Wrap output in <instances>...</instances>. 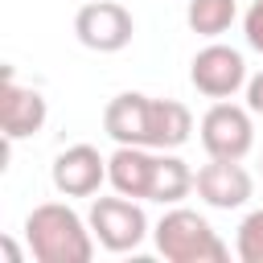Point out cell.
Masks as SVG:
<instances>
[{"mask_svg":"<svg viewBox=\"0 0 263 263\" xmlns=\"http://www.w3.org/2000/svg\"><path fill=\"white\" fill-rule=\"evenodd\" d=\"M90 222L78 218V210H70L66 201H45L33 205V214L25 218V242L29 255L37 263H90L95 255V230H86Z\"/></svg>","mask_w":263,"mask_h":263,"instance_id":"6da1fadb","label":"cell"},{"mask_svg":"<svg viewBox=\"0 0 263 263\" xmlns=\"http://www.w3.org/2000/svg\"><path fill=\"white\" fill-rule=\"evenodd\" d=\"M152 238H156V251L168 263H226L230 259L218 230L197 210H185V205H173L152 226Z\"/></svg>","mask_w":263,"mask_h":263,"instance_id":"7a4b0ae2","label":"cell"},{"mask_svg":"<svg viewBox=\"0 0 263 263\" xmlns=\"http://www.w3.org/2000/svg\"><path fill=\"white\" fill-rule=\"evenodd\" d=\"M201 148L218 160H242L255 148V119L251 107H238L230 99H214V107L201 115Z\"/></svg>","mask_w":263,"mask_h":263,"instance_id":"3957f363","label":"cell"},{"mask_svg":"<svg viewBox=\"0 0 263 263\" xmlns=\"http://www.w3.org/2000/svg\"><path fill=\"white\" fill-rule=\"evenodd\" d=\"M99 247H107L111 255H123V251H136L148 234V218L144 210L136 205V197H95L90 201V214H86Z\"/></svg>","mask_w":263,"mask_h":263,"instance_id":"277c9868","label":"cell"},{"mask_svg":"<svg viewBox=\"0 0 263 263\" xmlns=\"http://www.w3.org/2000/svg\"><path fill=\"white\" fill-rule=\"evenodd\" d=\"M136 33V21L115 0H90L74 12V37L95 53H119Z\"/></svg>","mask_w":263,"mask_h":263,"instance_id":"5b68a950","label":"cell"},{"mask_svg":"<svg viewBox=\"0 0 263 263\" xmlns=\"http://www.w3.org/2000/svg\"><path fill=\"white\" fill-rule=\"evenodd\" d=\"M189 82L205 99H230L247 86V58L238 49L214 41V45L197 49V58L189 62Z\"/></svg>","mask_w":263,"mask_h":263,"instance_id":"8992f818","label":"cell"},{"mask_svg":"<svg viewBox=\"0 0 263 263\" xmlns=\"http://www.w3.org/2000/svg\"><path fill=\"white\" fill-rule=\"evenodd\" d=\"M45 115H49V107H45L41 90L21 86L12 66H4V82H0V127H4V140L16 144V140L37 136L45 127Z\"/></svg>","mask_w":263,"mask_h":263,"instance_id":"52a82bcc","label":"cell"},{"mask_svg":"<svg viewBox=\"0 0 263 263\" xmlns=\"http://www.w3.org/2000/svg\"><path fill=\"white\" fill-rule=\"evenodd\" d=\"M49 177H53V189L62 197H90L107 181V156L90 144H70L53 156Z\"/></svg>","mask_w":263,"mask_h":263,"instance_id":"ba28073f","label":"cell"},{"mask_svg":"<svg viewBox=\"0 0 263 263\" xmlns=\"http://www.w3.org/2000/svg\"><path fill=\"white\" fill-rule=\"evenodd\" d=\"M197 197L210 205V210H238V205H247L251 201V193H255V181H251V173L238 164V160H218V156H210V164H201L197 168Z\"/></svg>","mask_w":263,"mask_h":263,"instance_id":"9c48e42d","label":"cell"},{"mask_svg":"<svg viewBox=\"0 0 263 263\" xmlns=\"http://www.w3.org/2000/svg\"><path fill=\"white\" fill-rule=\"evenodd\" d=\"M152 168H156V148H144V144H119L107 156V181H111V189L123 193V197H136V201H148Z\"/></svg>","mask_w":263,"mask_h":263,"instance_id":"30bf717a","label":"cell"},{"mask_svg":"<svg viewBox=\"0 0 263 263\" xmlns=\"http://www.w3.org/2000/svg\"><path fill=\"white\" fill-rule=\"evenodd\" d=\"M148 111H152V95L123 90L103 107V132L115 144H144L148 148Z\"/></svg>","mask_w":263,"mask_h":263,"instance_id":"8fae6325","label":"cell"},{"mask_svg":"<svg viewBox=\"0 0 263 263\" xmlns=\"http://www.w3.org/2000/svg\"><path fill=\"white\" fill-rule=\"evenodd\" d=\"M193 132V115L185 103L177 99H152V111H148V148L156 152H173L189 140Z\"/></svg>","mask_w":263,"mask_h":263,"instance_id":"7c38bea8","label":"cell"},{"mask_svg":"<svg viewBox=\"0 0 263 263\" xmlns=\"http://www.w3.org/2000/svg\"><path fill=\"white\" fill-rule=\"evenodd\" d=\"M197 173L173 156V152H156V168H152V189H148V201H160V205H181L197 185Z\"/></svg>","mask_w":263,"mask_h":263,"instance_id":"4fadbf2b","label":"cell"},{"mask_svg":"<svg viewBox=\"0 0 263 263\" xmlns=\"http://www.w3.org/2000/svg\"><path fill=\"white\" fill-rule=\"evenodd\" d=\"M238 16V0H189L185 21L197 37H222Z\"/></svg>","mask_w":263,"mask_h":263,"instance_id":"5bb4252c","label":"cell"},{"mask_svg":"<svg viewBox=\"0 0 263 263\" xmlns=\"http://www.w3.org/2000/svg\"><path fill=\"white\" fill-rule=\"evenodd\" d=\"M234 251H238L242 263H263V210H251V214L238 222Z\"/></svg>","mask_w":263,"mask_h":263,"instance_id":"9a60e30c","label":"cell"},{"mask_svg":"<svg viewBox=\"0 0 263 263\" xmlns=\"http://www.w3.org/2000/svg\"><path fill=\"white\" fill-rule=\"evenodd\" d=\"M242 33H247V45L255 53H263V0H255L242 16Z\"/></svg>","mask_w":263,"mask_h":263,"instance_id":"2e32d148","label":"cell"},{"mask_svg":"<svg viewBox=\"0 0 263 263\" xmlns=\"http://www.w3.org/2000/svg\"><path fill=\"white\" fill-rule=\"evenodd\" d=\"M247 107H251V115H263V70L255 78H247Z\"/></svg>","mask_w":263,"mask_h":263,"instance_id":"e0dca14e","label":"cell"},{"mask_svg":"<svg viewBox=\"0 0 263 263\" xmlns=\"http://www.w3.org/2000/svg\"><path fill=\"white\" fill-rule=\"evenodd\" d=\"M259 168H263V156H259Z\"/></svg>","mask_w":263,"mask_h":263,"instance_id":"ac0fdd59","label":"cell"}]
</instances>
